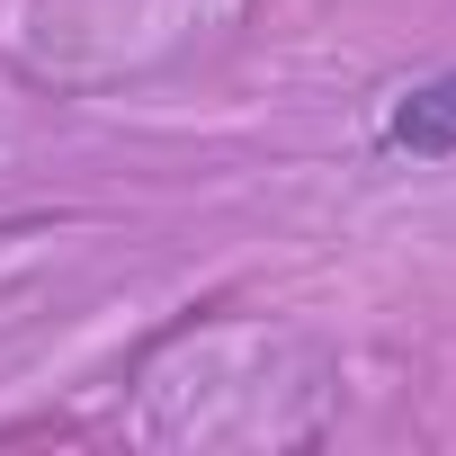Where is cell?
<instances>
[{"label": "cell", "mask_w": 456, "mask_h": 456, "mask_svg": "<svg viewBox=\"0 0 456 456\" xmlns=\"http://www.w3.org/2000/svg\"><path fill=\"white\" fill-rule=\"evenodd\" d=\"M385 143L411 152V161H456V63L411 81L394 108H385Z\"/></svg>", "instance_id": "obj_1"}]
</instances>
